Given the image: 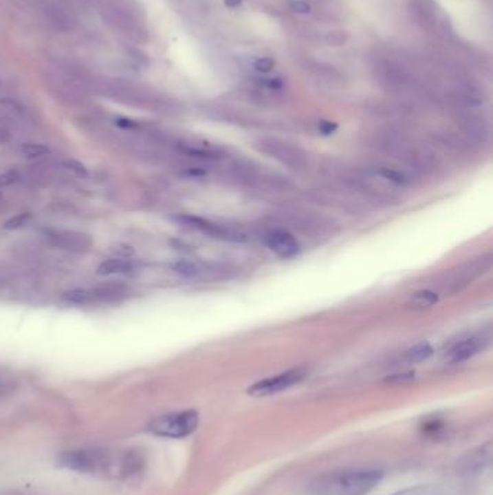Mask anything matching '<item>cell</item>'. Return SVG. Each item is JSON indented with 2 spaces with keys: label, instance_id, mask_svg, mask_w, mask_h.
Instances as JSON below:
<instances>
[{
  "label": "cell",
  "instance_id": "8fae6325",
  "mask_svg": "<svg viewBox=\"0 0 493 495\" xmlns=\"http://www.w3.org/2000/svg\"><path fill=\"white\" fill-rule=\"evenodd\" d=\"M265 242L272 252H275L278 257L288 260L297 255L300 252V244L289 232L283 229H274L270 231L265 236Z\"/></svg>",
  "mask_w": 493,
  "mask_h": 495
},
{
  "label": "cell",
  "instance_id": "e0dca14e",
  "mask_svg": "<svg viewBox=\"0 0 493 495\" xmlns=\"http://www.w3.org/2000/svg\"><path fill=\"white\" fill-rule=\"evenodd\" d=\"M431 355H432V348L427 342H421V344L413 346L411 349H408L405 352L404 358L406 362L415 364V362H422V361L428 359Z\"/></svg>",
  "mask_w": 493,
  "mask_h": 495
},
{
  "label": "cell",
  "instance_id": "d4e9b609",
  "mask_svg": "<svg viewBox=\"0 0 493 495\" xmlns=\"http://www.w3.org/2000/svg\"><path fill=\"white\" fill-rule=\"evenodd\" d=\"M255 68L259 73H270L274 68V61L271 59H259L255 63Z\"/></svg>",
  "mask_w": 493,
  "mask_h": 495
},
{
  "label": "cell",
  "instance_id": "44dd1931",
  "mask_svg": "<svg viewBox=\"0 0 493 495\" xmlns=\"http://www.w3.org/2000/svg\"><path fill=\"white\" fill-rule=\"evenodd\" d=\"M391 495H443L439 489L430 487V485H418V487H413V488H406L402 491H398L395 494Z\"/></svg>",
  "mask_w": 493,
  "mask_h": 495
},
{
  "label": "cell",
  "instance_id": "603a6c76",
  "mask_svg": "<svg viewBox=\"0 0 493 495\" xmlns=\"http://www.w3.org/2000/svg\"><path fill=\"white\" fill-rule=\"evenodd\" d=\"M31 220V215L30 213H21L15 218L9 219L6 223H5V228L6 229H21L23 228V226Z\"/></svg>",
  "mask_w": 493,
  "mask_h": 495
},
{
  "label": "cell",
  "instance_id": "5bb4252c",
  "mask_svg": "<svg viewBox=\"0 0 493 495\" xmlns=\"http://www.w3.org/2000/svg\"><path fill=\"white\" fill-rule=\"evenodd\" d=\"M94 303H113L122 300L128 294V287L123 286L122 282L110 281L105 282L102 286L91 288Z\"/></svg>",
  "mask_w": 493,
  "mask_h": 495
},
{
  "label": "cell",
  "instance_id": "5b68a950",
  "mask_svg": "<svg viewBox=\"0 0 493 495\" xmlns=\"http://www.w3.org/2000/svg\"><path fill=\"white\" fill-rule=\"evenodd\" d=\"M44 19L60 32H72L77 25L76 12L67 0H32Z\"/></svg>",
  "mask_w": 493,
  "mask_h": 495
},
{
  "label": "cell",
  "instance_id": "7402d4cb",
  "mask_svg": "<svg viewBox=\"0 0 493 495\" xmlns=\"http://www.w3.org/2000/svg\"><path fill=\"white\" fill-rule=\"evenodd\" d=\"M63 167L67 169V171H69V173L80 177V178H87L89 177L87 167H84L81 162H78L76 160H65L63 162Z\"/></svg>",
  "mask_w": 493,
  "mask_h": 495
},
{
  "label": "cell",
  "instance_id": "7a4b0ae2",
  "mask_svg": "<svg viewBox=\"0 0 493 495\" xmlns=\"http://www.w3.org/2000/svg\"><path fill=\"white\" fill-rule=\"evenodd\" d=\"M384 472L377 468H346L317 475L309 495H366L377 487Z\"/></svg>",
  "mask_w": 493,
  "mask_h": 495
},
{
  "label": "cell",
  "instance_id": "3957f363",
  "mask_svg": "<svg viewBox=\"0 0 493 495\" xmlns=\"http://www.w3.org/2000/svg\"><path fill=\"white\" fill-rule=\"evenodd\" d=\"M98 8L102 19L119 35L131 41H140L145 28L139 12L131 0H91Z\"/></svg>",
  "mask_w": 493,
  "mask_h": 495
},
{
  "label": "cell",
  "instance_id": "ac0fdd59",
  "mask_svg": "<svg viewBox=\"0 0 493 495\" xmlns=\"http://www.w3.org/2000/svg\"><path fill=\"white\" fill-rule=\"evenodd\" d=\"M0 105H2L12 116L21 118L23 120H30L32 116L31 112L28 110V107L23 103L15 101V98H2V101H0Z\"/></svg>",
  "mask_w": 493,
  "mask_h": 495
},
{
  "label": "cell",
  "instance_id": "2e32d148",
  "mask_svg": "<svg viewBox=\"0 0 493 495\" xmlns=\"http://www.w3.org/2000/svg\"><path fill=\"white\" fill-rule=\"evenodd\" d=\"M61 300L67 304H77V306H87L94 303L93 291L87 288H73L68 290L61 295Z\"/></svg>",
  "mask_w": 493,
  "mask_h": 495
},
{
  "label": "cell",
  "instance_id": "ba28073f",
  "mask_svg": "<svg viewBox=\"0 0 493 495\" xmlns=\"http://www.w3.org/2000/svg\"><path fill=\"white\" fill-rule=\"evenodd\" d=\"M173 270L184 278L191 280H217L226 275V268L210 262H195L182 260L173 265Z\"/></svg>",
  "mask_w": 493,
  "mask_h": 495
},
{
  "label": "cell",
  "instance_id": "277c9868",
  "mask_svg": "<svg viewBox=\"0 0 493 495\" xmlns=\"http://www.w3.org/2000/svg\"><path fill=\"white\" fill-rule=\"evenodd\" d=\"M200 416L195 410H182V412H174L155 417L149 421L148 430L161 437H170V439H182L193 434L199 428Z\"/></svg>",
  "mask_w": 493,
  "mask_h": 495
},
{
  "label": "cell",
  "instance_id": "8992f818",
  "mask_svg": "<svg viewBox=\"0 0 493 495\" xmlns=\"http://www.w3.org/2000/svg\"><path fill=\"white\" fill-rule=\"evenodd\" d=\"M305 375H307L305 368L301 366L294 368V370H289L287 372L258 381L256 384L249 387L248 394L253 395V397H267V395H274L281 391H285L292 386L301 383Z\"/></svg>",
  "mask_w": 493,
  "mask_h": 495
},
{
  "label": "cell",
  "instance_id": "d6986e66",
  "mask_svg": "<svg viewBox=\"0 0 493 495\" xmlns=\"http://www.w3.org/2000/svg\"><path fill=\"white\" fill-rule=\"evenodd\" d=\"M21 154L23 157L30 158V160H41L45 158L51 154V149L42 144H35V143H25L21 145Z\"/></svg>",
  "mask_w": 493,
  "mask_h": 495
},
{
  "label": "cell",
  "instance_id": "83f0119b",
  "mask_svg": "<svg viewBox=\"0 0 493 495\" xmlns=\"http://www.w3.org/2000/svg\"><path fill=\"white\" fill-rule=\"evenodd\" d=\"M336 128H337V126L334 123H330V122H321L320 123V131L322 134H326V135L333 134L336 131Z\"/></svg>",
  "mask_w": 493,
  "mask_h": 495
},
{
  "label": "cell",
  "instance_id": "4316f807",
  "mask_svg": "<svg viewBox=\"0 0 493 495\" xmlns=\"http://www.w3.org/2000/svg\"><path fill=\"white\" fill-rule=\"evenodd\" d=\"M18 180L17 174L13 173H8V174H2L0 176V186H10V184H13Z\"/></svg>",
  "mask_w": 493,
  "mask_h": 495
},
{
  "label": "cell",
  "instance_id": "ffe728a7",
  "mask_svg": "<svg viewBox=\"0 0 493 495\" xmlns=\"http://www.w3.org/2000/svg\"><path fill=\"white\" fill-rule=\"evenodd\" d=\"M437 302H439V295H437V294L432 293V291L424 290V291L415 293V294L411 297L410 306H411L413 308H427V307H431L432 304H435Z\"/></svg>",
  "mask_w": 493,
  "mask_h": 495
},
{
  "label": "cell",
  "instance_id": "f546056e",
  "mask_svg": "<svg viewBox=\"0 0 493 495\" xmlns=\"http://www.w3.org/2000/svg\"><path fill=\"white\" fill-rule=\"evenodd\" d=\"M224 3H226L230 8H236V6H239L242 3V0H224Z\"/></svg>",
  "mask_w": 493,
  "mask_h": 495
},
{
  "label": "cell",
  "instance_id": "4dcf8cb0",
  "mask_svg": "<svg viewBox=\"0 0 493 495\" xmlns=\"http://www.w3.org/2000/svg\"><path fill=\"white\" fill-rule=\"evenodd\" d=\"M0 203H2V197H0Z\"/></svg>",
  "mask_w": 493,
  "mask_h": 495
},
{
  "label": "cell",
  "instance_id": "7c38bea8",
  "mask_svg": "<svg viewBox=\"0 0 493 495\" xmlns=\"http://www.w3.org/2000/svg\"><path fill=\"white\" fill-rule=\"evenodd\" d=\"M489 339H490L489 335L487 336L477 335V336L463 339L461 342H457L452 349L448 350L447 361L452 364H460V362H464V361L473 358L476 353H479V350H482L487 345Z\"/></svg>",
  "mask_w": 493,
  "mask_h": 495
},
{
  "label": "cell",
  "instance_id": "6da1fadb",
  "mask_svg": "<svg viewBox=\"0 0 493 495\" xmlns=\"http://www.w3.org/2000/svg\"><path fill=\"white\" fill-rule=\"evenodd\" d=\"M60 463L80 474L128 479L144 471L145 459L135 449L118 452L106 447H83L64 452Z\"/></svg>",
  "mask_w": 493,
  "mask_h": 495
},
{
  "label": "cell",
  "instance_id": "9a60e30c",
  "mask_svg": "<svg viewBox=\"0 0 493 495\" xmlns=\"http://www.w3.org/2000/svg\"><path fill=\"white\" fill-rule=\"evenodd\" d=\"M133 271V264L128 260L113 258L103 261L97 268V274L100 275H116V274H129Z\"/></svg>",
  "mask_w": 493,
  "mask_h": 495
},
{
  "label": "cell",
  "instance_id": "30bf717a",
  "mask_svg": "<svg viewBox=\"0 0 493 495\" xmlns=\"http://www.w3.org/2000/svg\"><path fill=\"white\" fill-rule=\"evenodd\" d=\"M261 149L270 155V157L291 168H301L305 164L304 154L300 149L284 143H278V140H263L261 144Z\"/></svg>",
  "mask_w": 493,
  "mask_h": 495
},
{
  "label": "cell",
  "instance_id": "f1b7e54d",
  "mask_svg": "<svg viewBox=\"0 0 493 495\" xmlns=\"http://www.w3.org/2000/svg\"><path fill=\"white\" fill-rule=\"evenodd\" d=\"M292 10L297 12V13H308L309 12V6L304 2H295L291 5Z\"/></svg>",
  "mask_w": 493,
  "mask_h": 495
},
{
  "label": "cell",
  "instance_id": "52a82bcc",
  "mask_svg": "<svg viewBox=\"0 0 493 495\" xmlns=\"http://www.w3.org/2000/svg\"><path fill=\"white\" fill-rule=\"evenodd\" d=\"M177 222H179L181 224L188 226L191 229L199 231L201 233H206L211 238L216 239H221V240H230V242H243L246 240V235L245 232H242L241 229H234L232 226L228 224H220L216 222H211L203 218H197V216H191V215H181L175 218Z\"/></svg>",
  "mask_w": 493,
  "mask_h": 495
},
{
  "label": "cell",
  "instance_id": "484cf974",
  "mask_svg": "<svg viewBox=\"0 0 493 495\" xmlns=\"http://www.w3.org/2000/svg\"><path fill=\"white\" fill-rule=\"evenodd\" d=\"M413 378H414V372H405V374L393 375V377L388 378L386 381L392 384H399V383H408V381H411Z\"/></svg>",
  "mask_w": 493,
  "mask_h": 495
},
{
  "label": "cell",
  "instance_id": "9c48e42d",
  "mask_svg": "<svg viewBox=\"0 0 493 495\" xmlns=\"http://www.w3.org/2000/svg\"><path fill=\"white\" fill-rule=\"evenodd\" d=\"M44 238L54 246L73 251V252H84L90 249L91 240L87 235L64 231V229H47L44 232Z\"/></svg>",
  "mask_w": 493,
  "mask_h": 495
},
{
  "label": "cell",
  "instance_id": "4fadbf2b",
  "mask_svg": "<svg viewBox=\"0 0 493 495\" xmlns=\"http://www.w3.org/2000/svg\"><path fill=\"white\" fill-rule=\"evenodd\" d=\"M177 149L179 154L200 162H216L224 158V154L220 148L208 144L179 143L177 144Z\"/></svg>",
  "mask_w": 493,
  "mask_h": 495
},
{
  "label": "cell",
  "instance_id": "cb8c5ba5",
  "mask_svg": "<svg viewBox=\"0 0 493 495\" xmlns=\"http://www.w3.org/2000/svg\"><path fill=\"white\" fill-rule=\"evenodd\" d=\"M13 390H15V384H13V381L9 377L0 374V400L10 395L13 392Z\"/></svg>",
  "mask_w": 493,
  "mask_h": 495
}]
</instances>
